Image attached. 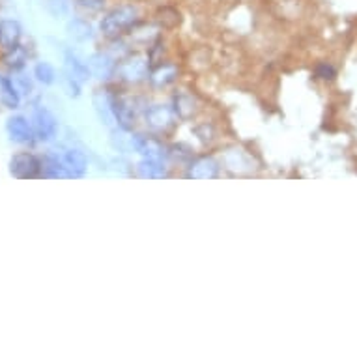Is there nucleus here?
<instances>
[{"label": "nucleus", "instance_id": "obj_27", "mask_svg": "<svg viewBox=\"0 0 357 357\" xmlns=\"http://www.w3.org/2000/svg\"><path fill=\"white\" fill-rule=\"evenodd\" d=\"M77 4L88 12H100L105 6V0H77Z\"/></svg>", "mask_w": 357, "mask_h": 357}, {"label": "nucleus", "instance_id": "obj_5", "mask_svg": "<svg viewBox=\"0 0 357 357\" xmlns=\"http://www.w3.org/2000/svg\"><path fill=\"white\" fill-rule=\"evenodd\" d=\"M222 167H227L232 172H238V174H251L257 169V161H255V155H252L249 150L241 146H229L225 150L221 158Z\"/></svg>", "mask_w": 357, "mask_h": 357}, {"label": "nucleus", "instance_id": "obj_16", "mask_svg": "<svg viewBox=\"0 0 357 357\" xmlns=\"http://www.w3.org/2000/svg\"><path fill=\"white\" fill-rule=\"evenodd\" d=\"M60 158H62L64 169L66 172H68V178H82V176L86 174L88 158L82 150L70 148V150H66Z\"/></svg>", "mask_w": 357, "mask_h": 357}, {"label": "nucleus", "instance_id": "obj_26", "mask_svg": "<svg viewBox=\"0 0 357 357\" xmlns=\"http://www.w3.org/2000/svg\"><path fill=\"white\" fill-rule=\"evenodd\" d=\"M47 8L54 17H64V15L70 13L71 4H70V0H49Z\"/></svg>", "mask_w": 357, "mask_h": 357}, {"label": "nucleus", "instance_id": "obj_6", "mask_svg": "<svg viewBox=\"0 0 357 357\" xmlns=\"http://www.w3.org/2000/svg\"><path fill=\"white\" fill-rule=\"evenodd\" d=\"M133 152L141 158L169 159V146H165L163 141L150 133H131Z\"/></svg>", "mask_w": 357, "mask_h": 357}, {"label": "nucleus", "instance_id": "obj_25", "mask_svg": "<svg viewBox=\"0 0 357 357\" xmlns=\"http://www.w3.org/2000/svg\"><path fill=\"white\" fill-rule=\"evenodd\" d=\"M60 81H62V86H64V92L70 98H79L81 96V86L82 82L79 79H75L73 75H70L68 71H62V77H60Z\"/></svg>", "mask_w": 357, "mask_h": 357}, {"label": "nucleus", "instance_id": "obj_7", "mask_svg": "<svg viewBox=\"0 0 357 357\" xmlns=\"http://www.w3.org/2000/svg\"><path fill=\"white\" fill-rule=\"evenodd\" d=\"M88 68H90V75L101 82H109L116 77L118 71V60L112 56L109 51H98L88 56Z\"/></svg>", "mask_w": 357, "mask_h": 357}, {"label": "nucleus", "instance_id": "obj_18", "mask_svg": "<svg viewBox=\"0 0 357 357\" xmlns=\"http://www.w3.org/2000/svg\"><path fill=\"white\" fill-rule=\"evenodd\" d=\"M21 40V24L13 19H0V47L12 49Z\"/></svg>", "mask_w": 357, "mask_h": 357}, {"label": "nucleus", "instance_id": "obj_13", "mask_svg": "<svg viewBox=\"0 0 357 357\" xmlns=\"http://www.w3.org/2000/svg\"><path fill=\"white\" fill-rule=\"evenodd\" d=\"M180 77V68L172 62H159L158 66H153L150 70V75H148V82L152 84L153 88H169L170 84H174Z\"/></svg>", "mask_w": 357, "mask_h": 357}, {"label": "nucleus", "instance_id": "obj_14", "mask_svg": "<svg viewBox=\"0 0 357 357\" xmlns=\"http://www.w3.org/2000/svg\"><path fill=\"white\" fill-rule=\"evenodd\" d=\"M135 174L142 180H163L169 178V163L167 159L141 158V161L135 165Z\"/></svg>", "mask_w": 357, "mask_h": 357}, {"label": "nucleus", "instance_id": "obj_22", "mask_svg": "<svg viewBox=\"0 0 357 357\" xmlns=\"http://www.w3.org/2000/svg\"><path fill=\"white\" fill-rule=\"evenodd\" d=\"M34 79L38 82H41V84L49 86V84H54L59 77H56V70H54L53 64H49V62H38L34 66Z\"/></svg>", "mask_w": 357, "mask_h": 357}, {"label": "nucleus", "instance_id": "obj_17", "mask_svg": "<svg viewBox=\"0 0 357 357\" xmlns=\"http://www.w3.org/2000/svg\"><path fill=\"white\" fill-rule=\"evenodd\" d=\"M0 101L6 109H17L21 103V92L13 79L6 75H0Z\"/></svg>", "mask_w": 357, "mask_h": 357}, {"label": "nucleus", "instance_id": "obj_8", "mask_svg": "<svg viewBox=\"0 0 357 357\" xmlns=\"http://www.w3.org/2000/svg\"><path fill=\"white\" fill-rule=\"evenodd\" d=\"M32 126H34L36 139L43 142L53 141L59 133V120L47 107H34L32 111Z\"/></svg>", "mask_w": 357, "mask_h": 357}, {"label": "nucleus", "instance_id": "obj_28", "mask_svg": "<svg viewBox=\"0 0 357 357\" xmlns=\"http://www.w3.org/2000/svg\"><path fill=\"white\" fill-rule=\"evenodd\" d=\"M13 81H15V84H17L21 94H30V92H32V81H30L26 75H17Z\"/></svg>", "mask_w": 357, "mask_h": 357}, {"label": "nucleus", "instance_id": "obj_24", "mask_svg": "<svg viewBox=\"0 0 357 357\" xmlns=\"http://www.w3.org/2000/svg\"><path fill=\"white\" fill-rule=\"evenodd\" d=\"M4 62L15 71L21 70V68L26 64V51H24L21 45H15V47L8 49V54L4 56Z\"/></svg>", "mask_w": 357, "mask_h": 357}, {"label": "nucleus", "instance_id": "obj_1", "mask_svg": "<svg viewBox=\"0 0 357 357\" xmlns=\"http://www.w3.org/2000/svg\"><path fill=\"white\" fill-rule=\"evenodd\" d=\"M139 21H141L139 8L133 4H122L105 13V17L100 21V32L109 40H116L135 29Z\"/></svg>", "mask_w": 357, "mask_h": 357}, {"label": "nucleus", "instance_id": "obj_10", "mask_svg": "<svg viewBox=\"0 0 357 357\" xmlns=\"http://www.w3.org/2000/svg\"><path fill=\"white\" fill-rule=\"evenodd\" d=\"M112 109H114V118H116L118 129L122 131H133L137 123V105L131 98L123 94H112Z\"/></svg>", "mask_w": 357, "mask_h": 357}, {"label": "nucleus", "instance_id": "obj_12", "mask_svg": "<svg viewBox=\"0 0 357 357\" xmlns=\"http://www.w3.org/2000/svg\"><path fill=\"white\" fill-rule=\"evenodd\" d=\"M92 105H94V112L101 126H105L109 129H118L116 118H114V109H112V92L109 90H96L92 96Z\"/></svg>", "mask_w": 357, "mask_h": 357}, {"label": "nucleus", "instance_id": "obj_20", "mask_svg": "<svg viewBox=\"0 0 357 357\" xmlns=\"http://www.w3.org/2000/svg\"><path fill=\"white\" fill-rule=\"evenodd\" d=\"M66 30H68V36H70L71 40L79 41V43H84V41H90L94 38V29H92V24L88 23L86 19H71Z\"/></svg>", "mask_w": 357, "mask_h": 357}, {"label": "nucleus", "instance_id": "obj_4", "mask_svg": "<svg viewBox=\"0 0 357 357\" xmlns=\"http://www.w3.org/2000/svg\"><path fill=\"white\" fill-rule=\"evenodd\" d=\"M221 174V161L213 155H197L185 165V178L188 180H213Z\"/></svg>", "mask_w": 357, "mask_h": 357}, {"label": "nucleus", "instance_id": "obj_23", "mask_svg": "<svg viewBox=\"0 0 357 357\" xmlns=\"http://www.w3.org/2000/svg\"><path fill=\"white\" fill-rule=\"evenodd\" d=\"M193 158H195L193 148L188 146V144L178 142V144H170L169 146V159H172V161H176V163L188 165Z\"/></svg>", "mask_w": 357, "mask_h": 357}, {"label": "nucleus", "instance_id": "obj_21", "mask_svg": "<svg viewBox=\"0 0 357 357\" xmlns=\"http://www.w3.org/2000/svg\"><path fill=\"white\" fill-rule=\"evenodd\" d=\"M41 176H47V178H68L62 158H59V155H47L45 159H41Z\"/></svg>", "mask_w": 357, "mask_h": 357}, {"label": "nucleus", "instance_id": "obj_11", "mask_svg": "<svg viewBox=\"0 0 357 357\" xmlns=\"http://www.w3.org/2000/svg\"><path fill=\"white\" fill-rule=\"evenodd\" d=\"M6 131L10 141L17 142V144H32L36 141L32 120H29L23 114H13V116L8 118Z\"/></svg>", "mask_w": 357, "mask_h": 357}, {"label": "nucleus", "instance_id": "obj_9", "mask_svg": "<svg viewBox=\"0 0 357 357\" xmlns=\"http://www.w3.org/2000/svg\"><path fill=\"white\" fill-rule=\"evenodd\" d=\"M10 174L17 180H34L41 176V161L34 153L19 152L10 159Z\"/></svg>", "mask_w": 357, "mask_h": 357}, {"label": "nucleus", "instance_id": "obj_19", "mask_svg": "<svg viewBox=\"0 0 357 357\" xmlns=\"http://www.w3.org/2000/svg\"><path fill=\"white\" fill-rule=\"evenodd\" d=\"M64 70L73 75L75 79H79L81 82H86L90 79V68H88V62L81 60L75 53L71 51H66L64 54Z\"/></svg>", "mask_w": 357, "mask_h": 357}, {"label": "nucleus", "instance_id": "obj_15", "mask_svg": "<svg viewBox=\"0 0 357 357\" xmlns=\"http://www.w3.org/2000/svg\"><path fill=\"white\" fill-rule=\"evenodd\" d=\"M172 111H174L176 118L178 120H182V122H189V120H193V116L199 112V101L195 98L191 92H176L172 96Z\"/></svg>", "mask_w": 357, "mask_h": 357}, {"label": "nucleus", "instance_id": "obj_3", "mask_svg": "<svg viewBox=\"0 0 357 357\" xmlns=\"http://www.w3.org/2000/svg\"><path fill=\"white\" fill-rule=\"evenodd\" d=\"M142 118H144L146 128L152 129L153 133H167L169 129L174 128L176 120H178L172 107L163 105V103L148 105L142 112Z\"/></svg>", "mask_w": 357, "mask_h": 357}, {"label": "nucleus", "instance_id": "obj_29", "mask_svg": "<svg viewBox=\"0 0 357 357\" xmlns=\"http://www.w3.org/2000/svg\"><path fill=\"white\" fill-rule=\"evenodd\" d=\"M333 68L331 66H326V64H320L317 68V75L320 77V79H331L333 77Z\"/></svg>", "mask_w": 357, "mask_h": 357}, {"label": "nucleus", "instance_id": "obj_2", "mask_svg": "<svg viewBox=\"0 0 357 357\" xmlns=\"http://www.w3.org/2000/svg\"><path fill=\"white\" fill-rule=\"evenodd\" d=\"M150 66H152L150 56L129 53L128 56L118 60L116 77L120 81L128 82V84H141V82L148 81V75H150V70H152Z\"/></svg>", "mask_w": 357, "mask_h": 357}]
</instances>
